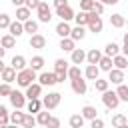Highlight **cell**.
Listing matches in <instances>:
<instances>
[{
	"instance_id": "cell-60",
	"label": "cell",
	"mask_w": 128,
	"mask_h": 128,
	"mask_svg": "<svg viewBox=\"0 0 128 128\" xmlns=\"http://www.w3.org/2000/svg\"><path fill=\"white\" fill-rule=\"evenodd\" d=\"M10 128H22V126H12V124H10Z\"/></svg>"
},
{
	"instance_id": "cell-20",
	"label": "cell",
	"mask_w": 128,
	"mask_h": 128,
	"mask_svg": "<svg viewBox=\"0 0 128 128\" xmlns=\"http://www.w3.org/2000/svg\"><path fill=\"white\" fill-rule=\"evenodd\" d=\"M80 114H82L84 120H94V118H98V110H96L94 106H90V104H86V106L80 110Z\"/></svg>"
},
{
	"instance_id": "cell-59",
	"label": "cell",
	"mask_w": 128,
	"mask_h": 128,
	"mask_svg": "<svg viewBox=\"0 0 128 128\" xmlns=\"http://www.w3.org/2000/svg\"><path fill=\"white\" fill-rule=\"evenodd\" d=\"M118 128H128V124H124V126H118Z\"/></svg>"
},
{
	"instance_id": "cell-48",
	"label": "cell",
	"mask_w": 128,
	"mask_h": 128,
	"mask_svg": "<svg viewBox=\"0 0 128 128\" xmlns=\"http://www.w3.org/2000/svg\"><path fill=\"white\" fill-rule=\"evenodd\" d=\"M38 4H40V0H26V2H24V6H26L30 12H32V10H36V8H38Z\"/></svg>"
},
{
	"instance_id": "cell-30",
	"label": "cell",
	"mask_w": 128,
	"mask_h": 128,
	"mask_svg": "<svg viewBox=\"0 0 128 128\" xmlns=\"http://www.w3.org/2000/svg\"><path fill=\"white\" fill-rule=\"evenodd\" d=\"M24 112H20V110H14V112H10V124L12 126H22V120H24Z\"/></svg>"
},
{
	"instance_id": "cell-43",
	"label": "cell",
	"mask_w": 128,
	"mask_h": 128,
	"mask_svg": "<svg viewBox=\"0 0 128 128\" xmlns=\"http://www.w3.org/2000/svg\"><path fill=\"white\" fill-rule=\"evenodd\" d=\"M94 6V0H80V10L82 12H90Z\"/></svg>"
},
{
	"instance_id": "cell-15",
	"label": "cell",
	"mask_w": 128,
	"mask_h": 128,
	"mask_svg": "<svg viewBox=\"0 0 128 128\" xmlns=\"http://www.w3.org/2000/svg\"><path fill=\"white\" fill-rule=\"evenodd\" d=\"M70 60H72L74 66H76V64H82V62L86 60V52H84L82 48H74V50L70 52Z\"/></svg>"
},
{
	"instance_id": "cell-32",
	"label": "cell",
	"mask_w": 128,
	"mask_h": 128,
	"mask_svg": "<svg viewBox=\"0 0 128 128\" xmlns=\"http://www.w3.org/2000/svg\"><path fill=\"white\" fill-rule=\"evenodd\" d=\"M28 68H32L34 72H36V70H42V68H44V58H42L40 54H38V56H32L30 66H28Z\"/></svg>"
},
{
	"instance_id": "cell-4",
	"label": "cell",
	"mask_w": 128,
	"mask_h": 128,
	"mask_svg": "<svg viewBox=\"0 0 128 128\" xmlns=\"http://www.w3.org/2000/svg\"><path fill=\"white\" fill-rule=\"evenodd\" d=\"M102 104H104L108 110H114V108H118L120 98H118V94H116L114 90H106V92H102Z\"/></svg>"
},
{
	"instance_id": "cell-36",
	"label": "cell",
	"mask_w": 128,
	"mask_h": 128,
	"mask_svg": "<svg viewBox=\"0 0 128 128\" xmlns=\"http://www.w3.org/2000/svg\"><path fill=\"white\" fill-rule=\"evenodd\" d=\"M116 94H118V98H120V102H128V86L126 84H120L116 90H114Z\"/></svg>"
},
{
	"instance_id": "cell-40",
	"label": "cell",
	"mask_w": 128,
	"mask_h": 128,
	"mask_svg": "<svg viewBox=\"0 0 128 128\" xmlns=\"http://www.w3.org/2000/svg\"><path fill=\"white\" fill-rule=\"evenodd\" d=\"M108 86H110V82L104 80V78H96V80H94V88H96L98 92H106Z\"/></svg>"
},
{
	"instance_id": "cell-10",
	"label": "cell",
	"mask_w": 128,
	"mask_h": 128,
	"mask_svg": "<svg viewBox=\"0 0 128 128\" xmlns=\"http://www.w3.org/2000/svg\"><path fill=\"white\" fill-rule=\"evenodd\" d=\"M24 96H26L28 100H36V98H40V96H42V86H40L38 82H34V84H30V86L26 88V92H24Z\"/></svg>"
},
{
	"instance_id": "cell-8",
	"label": "cell",
	"mask_w": 128,
	"mask_h": 128,
	"mask_svg": "<svg viewBox=\"0 0 128 128\" xmlns=\"http://www.w3.org/2000/svg\"><path fill=\"white\" fill-rule=\"evenodd\" d=\"M110 84H116V86H120L122 82H124V70H118V68H112L110 72H108V78H106Z\"/></svg>"
},
{
	"instance_id": "cell-17",
	"label": "cell",
	"mask_w": 128,
	"mask_h": 128,
	"mask_svg": "<svg viewBox=\"0 0 128 128\" xmlns=\"http://www.w3.org/2000/svg\"><path fill=\"white\" fill-rule=\"evenodd\" d=\"M82 74H84V78H86V80H96V78H100V68H98V66H94V64H88V66H86V70H84Z\"/></svg>"
},
{
	"instance_id": "cell-6",
	"label": "cell",
	"mask_w": 128,
	"mask_h": 128,
	"mask_svg": "<svg viewBox=\"0 0 128 128\" xmlns=\"http://www.w3.org/2000/svg\"><path fill=\"white\" fill-rule=\"evenodd\" d=\"M10 98V104L14 106V110H22L26 106V96L20 92V90H12V94L8 96Z\"/></svg>"
},
{
	"instance_id": "cell-1",
	"label": "cell",
	"mask_w": 128,
	"mask_h": 128,
	"mask_svg": "<svg viewBox=\"0 0 128 128\" xmlns=\"http://www.w3.org/2000/svg\"><path fill=\"white\" fill-rule=\"evenodd\" d=\"M34 80H38V74L32 68H24L16 74V84L22 86V88H28L30 84H34Z\"/></svg>"
},
{
	"instance_id": "cell-63",
	"label": "cell",
	"mask_w": 128,
	"mask_h": 128,
	"mask_svg": "<svg viewBox=\"0 0 128 128\" xmlns=\"http://www.w3.org/2000/svg\"><path fill=\"white\" fill-rule=\"evenodd\" d=\"M60 128H62V126H60Z\"/></svg>"
},
{
	"instance_id": "cell-23",
	"label": "cell",
	"mask_w": 128,
	"mask_h": 128,
	"mask_svg": "<svg viewBox=\"0 0 128 128\" xmlns=\"http://www.w3.org/2000/svg\"><path fill=\"white\" fill-rule=\"evenodd\" d=\"M84 36H86V28H84V26H74V28H72V32H70V38H72L74 42L84 40Z\"/></svg>"
},
{
	"instance_id": "cell-14",
	"label": "cell",
	"mask_w": 128,
	"mask_h": 128,
	"mask_svg": "<svg viewBox=\"0 0 128 128\" xmlns=\"http://www.w3.org/2000/svg\"><path fill=\"white\" fill-rule=\"evenodd\" d=\"M70 32H72V28H70V24L68 22H58L56 24V34L60 36V38H70Z\"/></svg>"
},
{
	"instance_id": "cell-28",
	"label": "cell",
	"mask_w": 128,
	"mask_h": 128,
	"mask_svg": "<svg viewBox=\"0 0 128 128\" xmlns=\"http://www.w3.org/2000/svg\"><path fill=\"white\" fill-rule=\"evenodd\" d=\"M16 20L18 22H26V20H30V10L26 8V6H20V8H16Z\"/></svg>"
},
{
	"instance_id": "cell-38",
	"label": "cell",
	"mask_w": 128,
	"mask_h": 128,
	"mask_svg": "<svg viewBox=\"0 0 128 128\" xmlns=\"http://www.w3.org/2000/svg\"><path fill=\"white\" fill-rule=\"evenodd\" d=\"M68 62L64 60V58H58L56 62H54V72H68Z\"/></svg>"
},
{
	"instance_id": "cell-37",
	"label": "cell",
	"mask_w": 128,
	"mask_h": 128,
	"mask_svg": "<svg viewBox=\"0 0 128 128\" xmlns=\"http://www.w3.org/2000/svg\"><path fill=\"white\" fill-rule=\"evenodd\" d=\"M6 124H10V112L6 106L0 104V126H6Z\"/></svg>"
},
{
	"instance_id": "cell-45",
	"label": "cell",
	"mask_w": 128,
	"mask_h": 128,
	"mask_svg": "<svg viewBox=\"0 0 128 128\" xmlns=\"http://www.w3.org/2000/svg\"><path fill=\"white\" fill-rule=\"evenodd\" d=\"M104 8H106L104 4H100L98 0H94V6H92V12H94V14H98V16H102V14H104Z\"/></svg>"
},
{
	"instance_id": "cell-54",
	"label": "cell",
	"mask_w": 128,
	"mask_h": 128,
	"mask_svg": "<svg viewBox=\"0 0 128 128\" xmlns=\"http://www.w3.org/2000/svg\"><path fill=\"white\" fill-rule=\"evenodd\" d=\"M122 56H126V58H128V44H124V46H122Z\"/></svg>"
},
{
	"instance_id": "cell-47",
	"label": "cell",
	"mask_w": 128,
	"mask_h": 128,
	"mask_svg": "<svg viewBox=\"0 0 128 128\" xmlns=\"http://www.w3.org/2000/svg\"><path fill=\"white\" fill-rule=\"evenodd\" d=\"M44 128H60V118H56V116H50V120H48V124H46Z\"/></svg>"
},
{
	"instance_id": "cell-57",
	"label": "cell",
	"mask_w": 128,
	"mask_h": 128,
	"mask_svg": "<svg viewBox=\"0 0 128 128\" xmlns=\"http://www.w3.org/2000/svg\"><path fill=\"white\" fill-rule=\"evenodd\" d=\"M124 44H128V32H124Z\"/></svg>"
},
{
	"instance_id": "cell-44",
	"label": "cell",
	"mask_w": 128,
	"mask_h": 128,
	"mask_svg": "<svg viewBox=\"0 0 128 128\" xmlns=\"http://www.w3.org/2000/svg\"><path fill=\"white\" fill-rule=\"evenodd\" d=\"M10 22H12V20H10V16H8V14H4V12H0V30H2V28H8V26H10Z\"/></svg>"
},
{
	"instance_id": "cell-5",
	"label": "cell",
	"mask_w": 128,
	"mask_h": 128,
	"mask_svg": "<svg viewBox=\"0 0 128 128\" xmlns=\"http://www.w3.org/2000/svg\"><path fill=\"white\" fill-rule=\"evenodd\" d=\"M36 14H38V22H50L52 20V12H50V6H48V2H42L40 0V4H38V8H36Z\"/></svg>"
},
{
	"instance_id": "cell-12",
	"label": "cell",
	"mask_w": 128,
	"mask_h": 128,
	"mask_svg": "<svg viewBox=\"0 0 128 128\" xmlns=\"http://www.w3.org/2000/svg\"><path fill=\"white\" fill-rule=\"evenodd\" d=\"M30 48H36V50H42V48H46V38L42 36V34H32L30 36Z\"/></svg>"
},
{
	"instance_id": "cell-58",
	"label": "cell",
	"mask_w": 128,
	"mask_h": 128,
	"mask_svg": "<svg viewBox=\"0 0 128 128\" xmlns=\"http://www.w3.org/2000/svg\"><path fill=\"white\" fill-rule=\"evenodd\" d=\"M0 128H10V124H6V126H0Z\"/></svg>"
},
{
	"instance_id": "cell-61",
	"label": "cell",
	"mask_w": 128,
	"mask_h": 128,
	"mask_svg": "<svg viewBox=\"0 0 128 128\" xmlns=\"http://www.w3.org/2000/svg\"><path fill=\"white\" fill-rule=\"evenodd\" d=\"M126 24H128V18H126Z\"/></svg>"
},
{
	"instance_id": "cell-50",
	"label": "cell",
	"mask_w": 128,
	"mask_h": 128,
	"mask_svg": "<svg viewBox=\"0 0 128 128\" xmlns=\"http://www.w3.org/2000/svg\"><path fill=\"white\" fill-rule=\"evenodd\" d=\"M54 76H56V82H64L68 78V72H54Z\"/></svg>"
},
{
	"instance_id": "cell-26",
	"label": "cell",
	"mask_w": 128,
	"mask_h": 128,
	"mask_svg": "<svg viewBox=\"0 0 128 128\" xmlns=\"http://www.w3.org/2000/svg\"><path fill=\"white\" fill-rule=\"evenodd\" d=\"M26 108H28V114H38L44 106H42V100L36 98V100H28V106Z\"/></svg>"
},
{
	"instance_id": "cell-62",
	"label": "cell",
	"mask_w": 128,
	"mask_h": 128,
	"mask_svg": "<svg viewBox=\"0 0 128 128\" xmlns=\"http://www.w3.org/2000/svg\"><path fill=\"white\" fill-rule=\"evenodd\" d=\"M126 70H128V68H126Z\"/></svg>"
},
{
	"instance_id": "cell-33",
	"label": "cell",
	"mask_w": 128,
	"mask_h": 128,
	"mask_svg": "<svg viewBox=\"0 0 128 128\" xmlns=\"http://www.w3.org/2000/svg\"><path fill=\"white\" fill-rule=\"evenodd\" d=\"M68 124H70V128H82V126H84V118H82V114H72L70 120H68Z\"/></svg>"
},
{
	"instance_id": "cell-22",
	"label": "cell",
	"mask_w": 128,
	"mask_h": 128,
	"mask_svg": "<svg viewBox=\"0 0 128 128\" xmlns=\"http://www.w3.org/2000/svg\"><path fill=\"white\" fill-rule=\"evenodd\" d=\"M110 26H114V28H124V26H126V18L116 12V14L110 16Z\"/></svg>"
},
{
	"instance_id": "cell-11",
	"label": "cell",
	"mask_w": 128,
	"mask_h": 128,
	"mask_svg": "<svg viewBox=\"0 0 128 128\" xmlns=\"http://www.w3.org/2000/svg\"><path fill=\"white\" fill-rule=\"evenodd\" d=\"M74 14H76V12H74L70 6H62V8L56 10V16H60L62 22H70V20H74Z\"/></svg>"
},
{
	"instance_id": "cell-16",
	"label": "cell",
	"mask_w": 128,
	"mask_h": 128,
	"mask_svg": "<svg viewBox=\"0 0 128 128\" xmlns=\"http://www.w3.org/2000/svg\"><path fill=\"white\" fill-rule=\"evenodd\" d=\"M100 58H102V52H100L98 48H90V50L86 52V62H88V64H94V66H96V64L100 62Z\"/></svg>"
},
{
	"instance_id": "cell-29",
	"label": "cell",
	"mask_w": 128,
	"mask_h": 128,
	"mask_svg": "<svg viewBox=\"0 0 128 128\" xmlns=\"http://www.w3.org/2000/svg\"><path fill=\"white\" fill-rule=\"evenodd\" d=\"M14 44H16V38H14V36H10V34H4V36H0V46H2L4 50H8V48H14Z\"/></svg>"
},
{
	"instance_id": "cell-51",
	"label": "cell",
	"mask_w": 128,
	"mask_h": 128,
	"mask_svg": "<svg viewBox=\"0 0 128 128\" xmlns=\"http://www.w3.org/2000/svg\"><path fill=\"white\" fill-rule=\"evenodd\" d=\"M54 6H56V10L62 6H68V0H54Z\"/></svg>"
},
{
	"instance_id": "cell-21",
	"label": "cell",
	"mask_w": 128,
	"mask_h": 128,
	"mask_svg": "<svg viewBox=\"0 0 128 128\" xmlns=\"http://www.w3.org/2000/svg\"><path fill=\"white\" fill-rule=\"evenodd\" d=\"M96 66H98L102 72H110V70L114 68V64H112V58H110V56H104V54H102V58H100V62H98Z\"/></svg>"
},
{
	"instance_id": "cell-55",
	"label": "cell",
	"mask_w": 128,
	"mask_h": 128,
	"mask_svg": "<svg viewBox=\"0 0 128 128\" xmlns=\"http://www.w3.org/2000/svg\"><path fill=\"white\" fill-rule=\"evenodd\" d=\"M4 54H6V50H4V48H2V46H0V60H2V58H4Z\"/></svg>"
},
{
	"instance_id": "cell-18",
	"label": "cell",
	"mask_w": 128,
	"mask_h": 128,
	"mask_svg": "<svg viewBox=\"0 0 128 128\" xmlns=\"http://www.w3.org/2000/svg\"><path fill=\"white\" fill-rule=\"evenodd\" d=\"M10 66H12L16 72H20V70L28 68V66H26V58H24V56H20V54H16V56L10 60Z\"/></svg>"
},
{
	"instance_id": "cell-9",
	"label": "cell",
	"mask_w": 128,
	"mask_h": 128,
	"mask_svg": "<svg viewBox=\"0 0 128 128\" xmlns=\"http://www.w3.org/2000/svg\"><path fill=\"white\" fill-rule=\"evenodd\" d=\"M38 84H40V86H54V84H58V82H56L54 72H40V74H38Z\"/></svg>"
},
{
	"instance_id": "cell-24",
	"label": "cell",
	"mask_w": 128,
	"mask_h": 128,
	"mask_svg": "<svg viewBox=\"0 0 128 128\" xmlns=\"http://www.w3.org/2000/svg\"><path fill=\"white\" fill-rule=\"evenodd\" d=\"M58 48H60V50H64V52H72V50L76 48V42H74L72 38H60Z\"/></svg>"
},
{
	"instance_id": "cell-34",
	"label": "cell",
	"mask_w": 128,
	"mask_h": 128,
	"mask_svg": "<svg viewBox=\"0 0 128 128\" xmlns=\"http://www.w3.org/2000/svg\"><path fill=\"white\" fill-rule=\"evenodd\" d=\"M74 22H76V26H84L86 28V24H88V12H78V14H74Z\"/></svg>"
},
{
	"instance_id": "cell-49",
	"label": "cell",
	"mask_w": 128,
	"mask_h": 128,
	"mask_svg": "<svg viewBox=\"0 0 128 128\" xmlns=\"http://www.w3.org/2000/svg\"><path fill=\"white\" fill-rule=\"evenodd\" d=\"M90 128H104V120H102V118H94V120H90Z\"/></svg>"
},
{
	"instance_id": "cell-3",
	"label": "cell",
	"mask_w": 128,
	"mask_h": 128,
	"mask_svg": "<svg viewBox=\"0 0 128 128\" xmlns=\"http://www.w3.org/2000/svg\"><path fill=\"white\" fill-rule=\"evenodd\" d=\"M60 100H62V94H60V92H48V94L42 98V106H44L46 110H54V108H58Z\"/></svg>"
},
{
	"instance_id": "cell-35",
	"label": "cell",
	"mask_w": 128,
	"mask_h": 128,
	"mask_svg": "<svg viewBox=\"0 0 128 128\" xmlns=\"http://www.w3.org/2000/svg\"><path fill=\"white\" fill-rule=\"evenodd\" d=\"M48 120H50V112H48V110H40V112L36 114V124L46 126V124H48Z\"/></svg>"
},
{
	"instance_id": "cell-42",
	"label": "cell",
	"mask_w": 128,
	"mask_h": 128,
	"mask_svg": "<svg viewBox=\"0 0 128 128\" xmlns=\"http://www.w3.org/2000/svg\"><path fill=\"white\" fill-rule=\"evenodd\" d=\"M34 126H36V118H34V114H26L24 120H22V128H34Z\"/></svg>"
},
{
	"instance_id": "cell-56",
	"label": "cell",
	"mask_w": 128,
	"mask_h": 128,
	"mask_svg": "<svg viewBox=\"0 0 128 128\" xmlns=\"http://www.w3.org/2000/svg\"><path fill=\"white\" fill-rule=\"evenodd\" d=\"M4 68H6V64H4L2 60H0V74H2V70H4Z\"/></svg>"
},
{
	"instance_id": "cell-13",
	"label": "cell",
	"mask_w": 128,
	"mask_h": 128,
	"mask_svg": "<svg viewBox=\"0 0 128 128\" xmlns=\"http://www.w3.org/2000/svg\"><path fill=\"white\" fill-rule=\"evenodd\" d=\"M8 34L10 36H14V38H18V36H22L24 34V24L22 22H10V26H8Z\"/></svg>"
},
{
	"instance_id": "cell-39",
	"label": "cell",
	"mask_w": 128,
	"mask_h": 128,
	"mask_svg": "<svg viewBox=\"0 0 128 128\" xmlns=\"http://www.w3.org/2000/svg\"><path fill=\"white\" fill-rule=\"evenodd\" d=\"M84 74H82V70H80V66H70L68 68V78L70 80H78V78H82Z\"/></svg>"
},
{
	"instance_id": "cell-7",
	"label": "cell",
	"mask_w": 128,
	"mask_h": 128,
	"mask_svg": "<svg viewBox=\"0 0 128 128\" xmlns=\"http://www.w3.org/2000/svg\"><path fill=\"white\" fill-rule=\"evenodd\" d=\"M70 86H72V92L78 94V96H84L86 90H88V84L84 78H78V80H70Z\"/></svg>"
},
{
	"instance_id": "cell-31",
	"label": "cell",
	"mask_w": 128,
	"mask_h": 128,
	"mask_svg": "<svg viewBox=\"0 0 128 128\" xmlns=\"http://www.w3.org/2000/svg\"><path fill=\"white\" fill-rule=\"evenodd\" d=\"M24 32H28L30 36H32V34H38V22L32 20V18L26 20V22H24Z\"/></svg>"
},
{
	"instance_id": "cell-27",
	"label": "cell",
	"mask_w": 128,
	"mask_h": 128,
	"mask_svg": "<svg viewBox=\"0 0 128 128\" xmlns=\"http://www.w3.org/2000/svg\"><path fill=\"white\" fill-rule=\"evenodd\" d=\"M112 64H114V68H118V70H126V68H128V58L122 56V54H118V56L112 58Z\"/></svg>"
},
{
	"instance_id": "cell-19",
	"label": "cell",
	"mask_w": 128,
	"mask_h": 128,
	"mask_svg": "<svg viewBox=\"0 0 128 128\" xmlns=\"http://www.w3.org/2000/svg\"><path fill=\"white\" fill-rule=\"evenodd\" d=\"M16 74H18V72H16L12 66H6V68L2 70V74H0V76H2V80H4L6 84H12V82L16 80Z\"/></svg>"
},
{
	"instance_id": "cell-52",
	"label": "cell",
	"mask_w": 128,
	"mask_h": 128,
	"mask_svg": "<svg viewBox=\"0 0 128 128\" xmlns=\"http://www.w3.org/2000/svg\"><path fill=\"white\" fill-rule=\"evenodd\" d=\"M100 4H104V6H114V4H118V0H98Z\"/></svg>"
},
{
	"instance_id": "cell-41",
	"label": "cell",
	"mask_w": 128,
	"mask_h": 128,
	"mask_svg": "<svg viewBox=\"0 0 128 128\" xmlns=\"http://www.w3.org/2000/svg\"><path fill=\"white\" fill-rule=\"evenodd\" d=\"M124 124H128V118H126L124 114H114V116H112V126H114V128L124 126Z\"/></svg>"
},
{
	"instance_id": "cell-2",
	"label": "cell",
	"mask_w": 128,
	"mask_h": 128,
	"mask_svg": "<svg viewBox=\"0 0 128 128\" xmlns=\"http://www.w3.org/2000/svg\"><path fill=\"white\" fill-rule=\"evenodd\" d=\"M86 28H88V32L100 34L102 28H104V22H102V18H100L98 14H94V12L90 10V12H88V24H86Z\"/></svg>"
},
{
	"instance_id": "cell-46",
	"label": "cell",
	"mask_w": 128,
	"mask_h": 128,
	"mask_svg": "<svg viewBox=\"0 0 128 128\" xmlns=\"http://www.w3.org/2000/svg\"><path fill=\"white\" fill-rule=\"evenodd\" d=\"M10 94H12V86L6 84V82L0 84V96H10Z\"/></svg>"
},
{
	"instance_id": "cell-25",
	"label": "cell",
	"mask_w": 128,
	"mask_h": 128,
	"mask_svg": "<svg viewBox=\"0 0 128 128\" xmlns=\"http://www.w3.org/2000/svg\"><path fill=\"white\" fill-rule=\"evenodd\" d=\"M118 54H120V46H118L116 42H108V44H106V48H104V56L114 58V56H118Z\"/></svg>"
},
{
	"instance_id": "cell-53",
	"label": "cell",
	"mask_w": 128,
	"mask_h": 128,
	"mask_svg": "<svg viewBox=\"0 0 128 128\" xmlns=\"http://www.w3.org/2000/svg\"><path fill=\"white\" fill-rule=\"evenodd\" d=\"M24 2H26V0H12V4H14L16 8H20V6H24Z\"/></svg>"
}]
</instances>
